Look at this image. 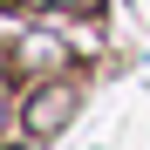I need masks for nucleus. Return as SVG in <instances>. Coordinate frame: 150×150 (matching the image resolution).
I'll return each mask as SVG.
<instances>
[{"mask_svg": "<svg viewBox=\"0 0 150 150\" xmlns=\"http://www.w3.org/2000/svg\"><path fill=\"white\" fill-rule=\"evenodd\" d=\"M68 109H75V89H48V96H34V103H28V130H34V137H48Z\"/></svg>", "mask_w": 150, "mask_h": 150, "instance_id": "f257e3e1", "label": "nucleus"}]
</instances>
